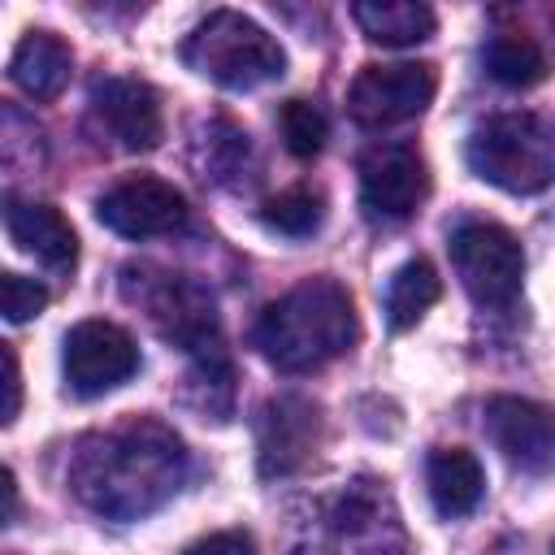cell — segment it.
<instances>
[{"label":"cell","mask_w":555,"mask_h":555,"mask_svg":"<svg viewBox=\"0 0 555 555\" xmlns=\"http://www.w3.org/2000/svg\"><path fill=\"white\" fill-rule=\"evenodd\" d=\"M4 230H9V238L22 247V251H30L39 264H48V269H74V260H78V238H74V225L61 217V208H52V204H35V199H17V195H9V204H4Z\"/></svg>","instance_id":"14"},{"label":"cell","mask_w":555,"mask_h":555,"mask_svg":"<svg viewBox=\"0 0 555 555\" xmlns=\"http://www.w3.org/2000/svg\"><path fill=\"white\" fill-rule=\"evenodd\" d=\"M4 347V390H9V399H4V425L17 416V408H22V373H17V351H13V343H0Z\"/></svg>","instance_id":"24"},{"label":"cell","mask_w":555,"mask_h":555,"mask_svg":"<svg viewBox=\"0 0 555 555\" xmlns=\"http://www.w3.org/2000/svg\"><path fill=\"white\" fill-rule=\"evenodd\" d=\"M0 308H4V321L22 325L48 308V286H39L35 278H22V273H4L0 278Z\"/></svg>","instance_id":"22"},{"label":"cell","mask_w":555,"mask_h":555,"mask_svg":"<svg viewBox=\"0 0 555 555\" xmlns=\"http://www.w3.org/2000/svg\"><path fill=\"white\" fill-rule=\"evenodd\" d=\"M182 61L199 78H208L225 91H251V87H264L286 74L282 43L264 26H256L251 17H243L234 9H212L186 35Z\"/></svg>","instance_id":"3"},{"label":"cell","mask_w":555,"mask_h":555,"mask_svg":"<svg viewBox=\"0 0 555 555\" xmlns=\"http://www.w3.org/2000/svg\"><path fill=\"white\" fill-rule=\"evenodd\" d=\"M61 369H65V386L78 399H95V395H104V390H113V386L134 377L139 347L113 321H78L65 334Z\"/></svg>","instance_id":"7"},{"label":"cell","mask_w":555,"mask_h":555,"mask_svg":"<svg viewBox=\"0 0 555 555\" xmlns=\"http://www.w3.org/2000/svg\"><path fill=\"white\" fill-rule=\"evenodd\" d=\"M425 486H429L438 516H468L486 494V473H481L473 451L438 447L425 464Z\"/></svg>","instance_id":"16"},{"label":"cell","mask_w":555,"mask_h":555,"mask_svg":"<svg viewBox=\"0 0 555 555\" xmlns=\"http://www.w3.org/2000/svg\"><path fill=\"white\" fill-rule=\"evenodd\" d=\"M325 134H330V126H325V113L317 104H308V100L282 104V139H286L291 156H299V160L317 156L325 147Z\"/></svg>","instance_id":"21"},{"label":"cell","mask_w":555,"mask_h":555,"mask_svg":"<svg viewBox=\"0 0 555 555\" xmlns=\"http://www.w3.org/2000/svg\"><path fill=\"white\" fill-rule=\"evenodd\" d=\"M321 217H325L321 191H312V186H291V191L273 195V199L260 208V221H264L269 230H278V234H291V238L312 234V230L321 225Z\"/></svg>","instance_id":"20"},{"label":"cell","mask_w":555,"mask_h":555,"mask_svg":"<svg viewBox=\"0 0 555 555\" xmlns=\"http://www.w3.org/2000/svg\"><path fill=\"white\" fill-rule=\"evenodd\" d=\"M451 264L460 286L481 308H512L525 282V251L512 230L494 221H464L451 230Z\"/></svg>","instance_id":"5"},{"label":"cell","mask_w":555,"mask_h":555,"mask_svg":"<svg viewBox=\"0 0 555 555\" xmlns=\"http://www.w3.org/2000/svg\"><path fill=\"white\" fill-rule=\"evenodd\" d=\"M356 334H360V321H356L351 291L334 278H304L260 312L251 343L273 369L312 373L338 360L343 351H351Z\"/></svg>","instance_id":"2"},{"label":"cell","mask_w":555,"mask_h":555,"mask_svg":"<svg viewBox=\"0 0 555 555\" xmlns=\"http://www.w3.org/2000/svg\"><path fill=\"white\" fill-rule=\"evenodd\" d=\"M182 555H256V542H251L243 529H221V533L199 538V542L186 546Z\"/></svg>","instance_id":"23"},{"label":"cell","mask_w":555,"mask_h":555,"mask_svg":"<svg viewBox=\"0 0 555 555\" xmlns=\"http://www.w3.org/2000/svg\"><path fill=\"white\" fill-rule=\"evenodd\" d=\"M69 65H74V56H69V43L61 35H52V30H26L22 43L9 56V78L30 100H52L69 82Z\"/></svg>","instance_id":"15"},{"label":"cell","mask_w":555,"mask_h":555,"mask_svg":"<svg viewBox=\"0 0 555 555\" xmlns=\"http://www.w3.org/2000/svg\"><path fill=\"white\" fill-rule=\"evenodd\" d=\"M317 438V408L308 399L295 395H278L264 403L260 421H256V447H260V473L264 477H282L291 468H299L312 451Z\"/></svg>","instance_id":"13"},{"label":"cell","mask_w":555,"mask_h":555,"mask_svg":"<svg viewBox=\"0 0 555 555\" xmlns=\"http://www.w3.org/2000/svg\"><path fill=\"white\" fill-rule=\"evenodd\" d=\"M4 499H9V507H4V525H13V516H17V477L4 468Z\"/></svg>","instance_id":"25"},{"label":"cell","mask_w":555,"mask_h":555,"mask_svg":"<svg viewBox=\"0 0 555 555\" xmlns=\"http://www.w3.org/2000/svg\"><path fill=\"white\" fill-rule=\"evenodd\" d=\"M351 17L364 30V39L382 48H412L429 39L438 26L434 9L421 0H360L351 4Z\"/></svg>","instance_id":"17"},{"label":"cell","mask_w":555,"mask_h":555,"mask_svg":"<svg viewBox=\"0 0 555 555\" xmlns=\"http://www.w3.org/2000/svg\"><path fill=\"white\" fill-rule=\"evenodd\" d=\"M429 195V169L412 143H377L360 156V204L369 217L403 221Z\"/></svg>","instance_id":"8"},{"label":"cell","mask_w":555,"mask_h":555,"mask_svg":"<svg viewBox=\"0 0 555 555\" xmlns=\"http://www.w3.org/2000/svg\"><path fill=\"white\" fill-rule=\"evenodd\" d=\"M464 156L477 178L529 195L555 182V126L533 113H499L473 130Z\"/></svg>","instance_id":"4"},{"label":"cell","mask_w":555,"mask_h":555,"mask_svg":"<svg viewBox=\"0 0 555 555\" xmlns=\"http://www.w3.org/2000/svg\"><path fill=\"white\" fill-rule=\"evenodd\" d=\"M191 473L182 438L152 416L87 434L69 460L74 494L104 520H143L165 507Z\"/></svg>","instance_id":"1"},{"label":"cell","mask_w":555,"mask_h":555,"mask_svg":"<svg viewBox=\"0 0 555 555\" xmlns=\"http://www.w3.org/2000/svg\"><path fill=\"white\" fill-rule=\"evenodd\" d=\"M486 74L503 87H533L546 78V52L520 35V30H499L490 43H486Z\"/></svg>","instance_id":"19"},{"label":"cell","mask_w":555,"mask_h":555,"mask_svg":"<svg viewBox=\"0 0 555 555\" xmlns=\"http://www.w3.org/2000/svg\"><path fill=\"white\" fill-rule=\"evenodd\" d=\"M186 195L165 182V178H152V173H139V178H126L117 182L113 191L100 195L95 204V217L121 234V238H160V234H173L186 225Z\"/></svg>","instance_id":"9"},{"label":"cell","mask_w":555,"mask_h":555,"mask_svg":"<svg viewBox=\"0 0 555 555\" xmlns=\"http://www.w3.org/2000/svg\"><path fill=\"white\" fill-rule=\"evenodd\" d=\"M486 434L520 473H546L555 464V408L538 399L494 395L486 403Z\"/></svg>","instance_id":"11"},{"label":"cell","mask_w":555,"mask_h":555,"mask_svg":"<svg viewBox=\"0 0 555 555\" xmlns=\"http://www.w3.org/2000/svg\"><path fill=\"white\" fill-rule=\"evenodd\" d=\"M442 295V278L434 273L429 260H408L390 273L386 282V321L390 330H412Z\"/></svg>","instance_id":"18"},{"label":"cell","mask_w":555,"mask_h":555,"mask_svg":"<svg viewBox=\"0 0 555 555\" xmlns=\"http://www.w3.org/2000/svg\"><path fill=\"white\" fill-rule=\"evenodd\" d=\"M91 117L100 121V130L126 147V152H152L165 139V117H160V100L147 82L139 78H121V74H104L91 82Z\"/></svg>","instance_id":"10"},{"label":"cell","mask_w":555,"mask_h":555,"mask_svg":"<svg viewBox=\"0 0 555 555\" xmlns=\"http://www.w3.org/2000/svg\"><path fill=\"white\" fill-rule=\"evenodd\" d=\"M434 91H438L434 65H421V61L364 65L347 91V108L360 126L382 130V126H399V121L421 117L429 108Z\"/></svg>","instance_id":"6"},{"label":"cell","mask_w":555,"mask_h":555,"mask_svg":"<svg viewBox=\"0 0 555 555\" xmlns=\"http://www.w3.org/2000/svg\"><path fill=\"white\" fill-rule=\"evenodd\" d=\"M143 304H147V317L156 321V330L169 343H178L186 351H199V356H221L212 299L191 278H178V273L160 278L156 286H147Z\"/></svg>","instance_id":"12"}]
</instances>
